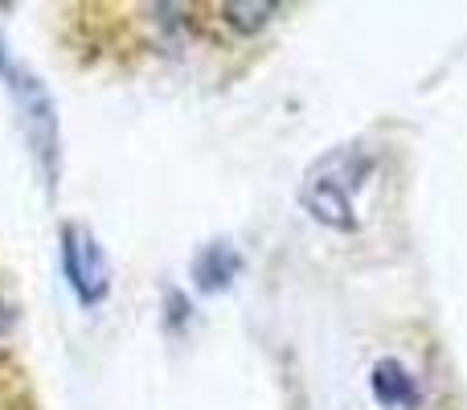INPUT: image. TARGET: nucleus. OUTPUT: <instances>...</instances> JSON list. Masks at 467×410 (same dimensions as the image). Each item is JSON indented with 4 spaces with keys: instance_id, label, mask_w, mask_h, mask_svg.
Instances as JSON below:
<instances>
[{
    "instance_id": "nucleus-4",
    "label": "nucleus",
    "mask_w": 467,
    "mask_h": 410,
    "mask_svg": "<svg viewBox=\"0 0 467 410\" xmlns=\"http://www.w3.org/2000/svg\"><path fill=\"white\" fill-rule=\"evenodd\" d=\"M234 271H238V255H234L230 247H210L202 258H197V283H202L205 291L226 288L234 279Z\"/></svg>"
},
{
    "instance_id": "nucleus-1",
    "label": "nucleus",
    "mask_w": 467,
    "mask_h": 410,
    "mask_svg": "<svg viewBox=\"0 0 467 410\" xmlns=\"http://www.w3.org/2000/svg\"><path fill=\"white\" fill-rule=\"evenodd\" d=\"M369 173H373V156L365 152V148H357V144L332 148L328 156H320V161L307 169L299 197H304L307 214H312L316 222L332 226V230H353L357 226L353 197H357V189L365 185Z\"/></svg>"
},
{
    "instance_id": "nucleus-5",
    "label": "nucleus",
    "mask_w": 467,
    "mask_h": 410,
    "mask_svg": "<svg viewBox=\"0 0 467 410\" xmlns=\"http://www.w3.org/2000/svg\"><path fill=\"white\" fill-rule=\"evenodd\" d=\"M226 13H234L230 21L242 25V29H254V25H263L266 16L275 13V5H226Z\"/></svg>"
},
{
    "instance_id": "nucleus-3",
    "label": "nucleus",
    "mask_w": 467,
    "mask_h": 410,
    "mask_svg": "<svg viewBox=\"0 0 467 410\" xmlns=\"http://www.w3.org/2000/svg\"><path fill=\"white\" fill-rule=\"evenodd\" d=\"M373 394H378L381 406H414L419 390H414V378L398 362H381L373 370Z\"/></svg>"
},
{
    "instance_id": "nucleus-6",
    "label": "nucleus",
    "mask_w": 467,
    "mask_h": 410,
    "mask_svg": "<svg viewBox=\"0 0 467 410\" xmlns=\"http://www.w3.org/2000/svg\"><path fill=\"white\" fill-rule=\"evenodd\" d=\"M8 324H13V312H8V308L0 304V337H5V329H8Z\"/></svg>"
},
{
    "instance_id": "nucleus-2",
    "label": "nucleus",
    "mask_w": 467,
    "mask_h": 410,
    "mask_svg": "<svg viewBox=\"0 0 467 410\" xmlns=\"http://www.w3.org/2000/svg\"><path fill=\"white\" fill-rule=\"evenodd\" d=\"M62 242H66V275H70L78 300L82 304H99L107 296V263L99 242L90 238L87 226H66Z\"/></svg>"
}]
</instances>
